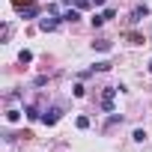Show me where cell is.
Wrapping results in <instances>:
<instances>
[{"mask_svg":"<svg viewBox=\"0 0 152 152\" xmlns=\"http://www.w3.org/2000/svg\"><path fill=\"white\" fill-rule=\"evenodd\" d=\"M122 87H104V96H102V110L104 113H113V96L119 93Z\"/></svg>","mask_w":152,"mask_h":152,"instance_id":"obj_1","label":"cell"},{"mask_svg":"<svg viewBox=\"0 0 152 152\" xmlns=\"http://www.w3.org/2000/svg\"><path fill=\"white\" fill-rule=\"evenodd\" d=\"M60 116H63V107H48V110L42 113V122H45V125H57Z\"/></svg>","mask_w":152,"mask_h":152,"instance_id":"obj_2","label":"cell"},{"mask_svg":"<svg viewBox=\"0 0 152 152\" xmlns=\"http://www.w3.org/2000/svg\"><path fill=\"white\" fill-rule=\"evenodd\" d=\"M57 24H60V15H51V18H39V30H45V33L57 30Z\"/></svg>","mask_w":152,"mask_h":152,"instance_id":"obj_3","label":"cell"},{"mask_svg":"<svg viewBox=\"0 0 152 152\" xmlns=\"http://www.w3.org/2000/svg\"><path fill=\"white\" fill-rule=\"evenodd\" d=\"M146 15H149V6H137V9L131 12V24H137V21H143Z\"/></svg>","mask_w":152,"mask_h":152,"instance_id":"obj_4","label":"cell"},{"mask_svg":"<svg viewBox=\"0 0 152 152\" xmlns=\"http://www.w3.org/2000/svg\"><path fill=\"white\" fill-rule=\"evenodd\" d=\"M78 18H81V9H69L60 15V21H78Z\"/></svg>","mask_w":152,"mask_h":152,"instance_id":"obj_5","label":"cell"},{"mask_svg":"<svg viewBox=\"0 0 152 152\" xmlns=\"http://www.w3.org/2000/svg\"><path fill=\"white\" fill-rule=\"evenodd\" d=\"M93 48H96V51H110V39H96Z\"/></svg>","mask_w":152,"mask_h":152,"instance_id":"obj_6","label":"cell"},{"mask_svg":"<svg viewBox=\"0 0 152 152\" xmlns=\"http://www.w3.org/2000/svg\"><path fill=\"white\" fill-rule=\"evenodd\" d=\"M24 113H27V119H33V122H36V119H42V113H39L33 104H27V110H24Z\"/></svg>","mask_w":152,"mask_h":152,"instance_id":"obj_7","label":"cell"},{"mask_svg":"<svg viewBox=\"0 0 152 152\" xmlns=\"http://www.w3.org/2000/svg\"><path fill=\"white\" fill-rule=\"evenodd\" d=\"M39 15V9L36 6H27V9H21V18H36Z\"/></svg>","mask_w":152,"mask_h":152,"instance_id":"obj_8","label":"cell"},{"mask_svg":"<svg viewBox=\"0 0 152 152\" xmlns=\"http://www.w3.org/2000/svg\"><path fill=\"white\" fill-rule=\"evenodd\" d=\"M93 72H110V63H107V60H102V63H96V66H93Z\"/></svg>","mask_w":152,"mask_h":152,"instance_id":"obj_9","label":"cell"},{"mask_svg":"<svg viewBox=\"0 0 152 152\" xmlns=\"http://www.w3.org/2000/svg\"><path fill=\"white\" fill-rule=\"evenodd\" d=\"M21 119V110H6V122H18Z\"/></svg>","mask_w":152,"mask_h":152,"instance_id":"obj_10","label":"cell"},{"mask_svg":"<svg viewBox=\"0 0 152 152\" xmlns=\"http://www.w3.org/2000/svg\"><path fill=\"white\" fill-rule=\"evenodd\" d=\"M90 21H93V27H102V24H104V15H102V12H96Z\"/></svg>","mask_w":152,"mask_h":152,"instance_id":"obj_11","label":"cell"},{"mask_svg":"<svg viewBox=\"0 0 152 152\" xmlns=\"http://www.w3.org/2000/svg\"><path fill=\"white\" fill-rule=\"evenodd\" d=\"M131 137H134V140H137V143H143V140H146V131H143V128H137V131H134V134H131Z\"/></svg>","mask_w":152,"mask_h":152,"instance_id":"obj_12","label":"cell"},{"mask_svg":"<svg viewBox=\"0 0 152 152\" xmlns=\"http://www.w3.org/2000/svg\"><path fill=\"white\" fill-rule=\"evenodd\" d=\"M75 6H78V9H90V6H93V0H75Z\"/></svg>","mask_w":152,"mask_h":152,"instance_id":"obj_13","label":"cell"},{"mask_svg":"<svg viewBox=\"0 0 152 152\" xmlns=\"http://www.w3.org/2000/svg\"><path fill=\"white\" fill-rule=\"evenodd\" d=\"M18 60H21V63H30V60H33V54H30V51H21V54H18Z\"/></svg>","mask_w":152,"mask_h":152,"instance_id":"obj_14","label":"cell"},{"mask_svg":"<svg viewBox=\"0 0 152 152\" xmlns=\"http://www.w3.org/2000/svg\"><path fill=\"white\" fill-rule=\"evenodd\" d=\"M102 15H104V21H110V18H116V9H104Z\"/></svg>","mask_w":152,"mask_h":152,"instance_id":"obj_15","label":"cell"},{"mask_svg":"<svg viewBox=\"0 0 152 152\" xmlns=\"http://www.w3.org/2000/svg\"><path fill=\"white\" fill-rule=\"evenodd\" d=\"M128 39H131L134 45H140V42H143V36H140V33H128Z\"/></svg>","mask_w":152,"mask_h":152,"instance_id":"obj_16","label":"cell"},{"mask_svg":"<svg viewBox=\"0 0 152 152\" xmlns=\"http://www.w3.org/2000/svg\"><path fill=\"white\" fill-rule=\"evenodd\" d=\"M78 128H90V119L87 116H78Z\"/></svg>","mask_w":152,"mask_h":152,"instance_id":"obj_17","label":"cell"},{"mask_svg":"<svg viewBox=\"0 0 152 152\" xmlns=\"http://www.w3.org/2000/svg\"><path fill=\"white\" fill-rule=\"evenodd\" d=\"M93 6H104V0H93Z\"/></svg>","mask_w":152,"mask_h":152,"instance_id":"obj_18","label":"cell"},{"mask_svg":"<svg viewBox=\"0 0 152 152\" xmlns=\"http://www.w3.org/2000/svg\"><path fill=\"white\" fill-rule=\"evenodd\" d=\"M149 72H152V60H149Z\"/></svg>","mask_w":152,"mask_h":152,"instance_id":"obj_19","label":"cell"}]
</instances>
